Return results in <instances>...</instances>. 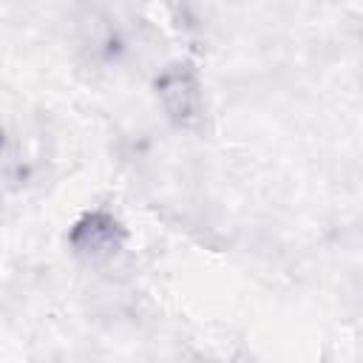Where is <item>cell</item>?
I'll use <instances>...</instances> for the list:
<instances>
[{"instance_id":"1","label":"cell","mask_w":363,"mask_h":363,"mask_svg":"<svg viewBox=\"0 0 363 363\" xmlns=\"http://www.w3.org/2000/svg\"><path fill=\"white\" fill-rule=\"evenodd\" d=\"M153 94L173 128L199 130L204 125V91L190 62L164 65L153 79Z\"/></svg>"},{"instance_id":"2","label":"cell","mask_w":363,"mask_h":363,"mask_svg":"<svg viewBox=\"0 0 363 363\" xmlns=\"http://www.w3.org/2000/svg\"><path fill=\"white\" fill-rule=\"evenodd\" d=\"M68 247L71 252L88 264V267H102L113 261L122 247H125V227L119 218H113L105 210H91L74 221L68 230Z\"/></svg>"}]
</instances>
